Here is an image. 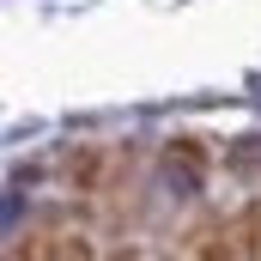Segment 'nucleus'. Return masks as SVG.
Instances as JSON below:
<instances>
[{
  "instance_id": "1",
  "label": "nucleus",
  "mask_w": 261,
  "mask_h": 261,
  "mask_svg": "<svg viewBox=\"0 0 261 261\" xmlns=\"http://www.w3.org/2000/svg\"><path fill=\"white\" fill-rule=\"evenodd\" d=\"M189 243H195V261H243V243H237L231 219H206Z\"/></svg>"
},
{
  "instance_id": "2",
  "label": "nucleus",
  "mask_w": 261,
  "mask_h": 261,
  "mask_svg": "<svg viewBox=\"0 0 261 261\" xmlns=\"http://www.w3.org/2000/svg\"><path fill=\"white\" fill-rule=\"evenodd\" d=\"M103 146H73L67 152V182H73V195H97L103 189Z\"/></svg>"
},
{
  "instance_id": "3",
  "label": "nucleus",
  "mask_w": 261,
  "mask_h": 261,
  "mask_svg": "<svg viewBox=\"0 0 261 261\" xmlns=\"http://www.w3.org/2000/svg\"><path fill=\"white\" fill-rule=\"evenodd\" d=\"M225 164H231L237 176H255L261 170V140H237V146L225 152Z\"/></svg>"
},
{
  "instance_id": "4",
  "label": "nucleus",
  "mask_w": 261,
  "mask_h": 261,
  "mask_svg": "<svg viewBox=\"0 0 261 261\" xmlns=\"http://www.w3.org/2000/svg\"><path fill=\"white\" fill-rule=\"evenodd\" d=\"M110 261H140V249H116V255H110Z\"/></svg>"
},
{
  "instance_id": "5",
  "label": "nucleus",
  "mask_w": 261,
  "mask_h": 261,
  "mask_svg": "<svg viewBox=\"0 0 261 261\" xmlns=\"http://www.w3.org/2000/svg\"><path fill=\"white\" fill-rule=\"evenodd\" d=\"M189 261H195V255H189Z\"/></svg>"
}]
</instances>
